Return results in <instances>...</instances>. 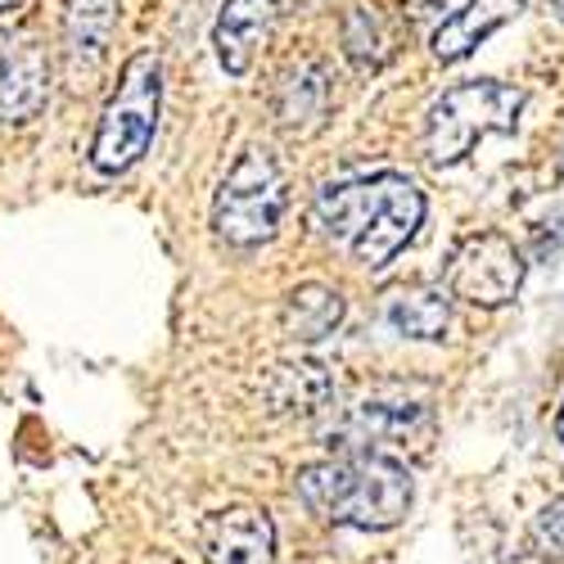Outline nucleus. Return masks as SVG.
Masks as SVG:
<instances>
[{"mask_svg":"<svg viewBox=\"0 0 564 564\" xmlns=\"http://www.w3.org/2000/svg\"><path fill=\"white\" fill-rule=\"evenodd\" d=\"M325 109H330V73L316 59H303L299 68L285 73V82L275 90V122L294 135H307L321 127Z\"/></svg>","mask_w":564,"mask_h":564,"instance_id":"obj_12","label":"nucleus"},{"mask_svg":"<svg viewBox=\"0 0 564 564\" xmlns=\"http://www.w3.org/2000/svg\"><path fill=\"white\" fill-rule=\"evenodd\" d=\"M344 55L357 68H384L393 55V32L375 6H352L344 14Z\"/></svg>","mask_w":564,"mask_h":564,"instance_id":"obj_16","label":"nucleus"},{"mask_svg":"<svg viewBox=\"0 0 564 564\" xmlns=\"http://www.w3.org/2000/svg\"><path fill=\"white\" fill-rule=\"evenodd\" d=\"M294 492L325 524L384 533L406 520L415 484L402 460L380 456V452H352L344 460L307 465L294 479Z\"/></svg>","mask_w":564,"mask_h":564,"instance_id":"obj_2","label":"nucleus"},{"mask_svg":"<svg viewBox=\"0 0 564 564\" xmlns=\"http://www.w3.org/2000/svg\"><path fill=\"white\" fill-rule=\"evenodd\" d=\"M330 398V375L316 361H280L262 380V402L271 415H312Z\"/></svg>","mask_w":564,"mask_h":564,"instance_id":"obj_13","label":"nucleus"},{"mask_svg":"<svg viewBox=\"0 0 564 564\" xmlns=\"http://www.w3.org/2000/svg\"><path fill=\"white\" fill-rule=\"evenodd\" d=\"M271 23H275V0H226L213 28L217 64L230 77H245L271 36Z\"/></svg>","mask_w":564,"mask_h":564,"instance_id":"obj_9","label":"nucleus"},{"mask_svg":"<svg viewBox=\"0 0 564 564\" xmlns=\"http://www.w3.org/2000/svg\"><path fill=\"white\" fill-rule=\"evenodd\" d=\"M415 425H425L420 406H384V402H366L352 411V420L339 430V438L352 443H380V438H411Z\"/></svg>","mask_w":564,"mask_h":564,"instance_id":"obj_17","label":"nucleus"},{"mask_svg":"<svg viewBox=\"0 0 564 564\" xmlns=\"http://www.w3.org/2000/svg\"><path fill=\"white\" fill-rule=\"evenodd\" d=\"M344 321V294L330 285H299L290 290L285 307H280V330L299 344H316L325 335H335Z\"/></svg>","mask_w":564,"mask_h":564,"instance_id":"obj_14","label":"nucleus"},{"mask_svg":"<svg viewBox=\"0 0 564 564\" xmlns=\"http://www.w3.org/2000/svg\"><path fill=\"white\" fill-rule=\"evenodd\" d=\"M520 109H524V96L506 82H488V77L484 82H460L430 105L420 150H425V159L434 167H452L475 150L484 135L514 131Z\"/></svg>","mask_w":564,"mask_h":564,"instance_id":"obj_5","label":"nucleus"},{"mask_svg":"<svg viewBox=\"0 0 564 564\" xmlns=\"http://www.w3.org/2000/svg\"><path fill=\"white\" fill-rule=\"evenodd\" d=\"M45 100H51V59L32 32H19L0 55V122H32Z\"/></svg>","mask_w":564,"mask_h":564,"instance_id":"obj_8","label":"nucleus"},{"mask_svg":"<svg viewBox=\"0 0 564 564\" xmlns=\"http://www.w3.org/2000/svg\"><path fill=\"white\" fill-rule=\"evenodd\" d=\"M520 10H524V0H469L465 10H456L452 19L438 23V32H434V55H438L443 64H456V59H465V55H475L479 45H484L497 28H506Z\"/></svg>","mask_w":564,"mask_h":564,"instance_id":"obj_11","label":"nucleus"},{"mask_svg":"<svg viewBox=\"0 0 564 564\" xmlns=\"http://www.w3.org/2000/svg\"><path fill=\"white\" fill-rule=\"evenodd\" d=\"M23 0H0V14H10V10H19Z\"/></svg>","mask_w":564,"mask_h":564,"instance_id":"obj_19","label":"nucleus"},{"mask_svg":"<svg viewBox=\"0 0 564 564\" xmlns=\"http://www.w3.org/2000/svg\"><path fill=\"white\" fill-rule=\"evenodd\" d=\"M425 221V195L402 172H375L361 181L325 185L316 195V226L335 249L366 271H384Z\"/></svg>","mask_w":564,"mask_h":564,"instance_id":"obj_1","label":"nucleus"},{"mask_svg":"<svg viewBox=\"0 0 564 564\" xmlns=\"http://www.w3.org/2000/svg\"><path fill=\"white\" fill-rule=\"evenodd\" d=\"M204 564H271L275 560V524L258 506L213 510L199 524Z\"/></svg>","mask_w":564,"mask_h":564,"instance_id":"obj_7","label":"nucleus"},{"mask_svg":"<svg viewBox=\"0 0 564 564\" xmlns=\"http://www.w3.org/2000/svg\"><path fill=\"white\" fill-rule=\"evenodd\" d=\"M555 434H560V443H564V406H560V415H555Z\"/></svg>","mask_w":564,"mask_h":564,"instance_id":"obj_20","label":"nucleus"},{"mask_svg":"<svg viewBox=\"0 0 564 564\" xmlns=\"http://www.w3.org/2000/svg\"><path fill=\"white\" fill-rule=\"evenodd\" d=\"M285 204H290L285 167H280L271 150L249 145L217 185V199H213L217 240H226L230 249L267 245L280 230V221H285Z\"/></svg>","mask_w":564,"mask_h":564,"instance_id":"obj_3","label":"nucleus"},{"mask_svg":"<svg viewBox=\"0 0 564 564\" xmlns=\"http://www.w3.org/2000/svg\"><path fill=\"white\" fill-rule=\"evenodd\" d=\"M425 6H438V0H425Z\"/></svg>","mask_w":564,"mask_h":564,"instance_id":"obj_21","label":"nucleus"},{"mask_svg":"<svg viewBox=\"0 0 564 564\" xmlns=\"http://www.w3.org/2000/svg\"><path fill=\"white\" fill-rule=\"evenodd\" d=\"M533 542L542 555H564V497L551 501L542 514H538V524H533Z\"/></svg>","mask_w":564,"mask_h":564,"instance_id":"obj_18","label":"nucleus"},{"mask_svg":"<svg viewBox=\"0 0 564 564\" xmlns=\"http://www.w3.org/2000/svg\"><path fill=\"white\" fill-rule=\"evenodd\" d=\"M159 100H163V64L154 51H140L122 64L118 90L100 113L96 140H90V167L118 176L145 159L159 127Z\"/></svg>","mask_w":564,"mask_h":564,"instance_id":"obj_4","label":"nucleus"},{"mask_svg":"<svg viewBox=\"0 0 564 564\" xmlns=\"http://www.w3.org/2000/svg\"><path fill=\"white\" fill-rule=\"evenodd\" d=\"M384 321L402 339H443L447 325H452V303L443 290H430V285H411V290H398L389 294L384 303Z\"/></svg>","mask_w":564,"mask_h":564,"instance_id":"obj_15","label":"nucleus"},{"mask_svg":"<svg viewBox=\"0 0 564 564\" xmlns=\"http://www.w3.org/2000/svg\"><path fill=\"white\" fill-rule=\"evenodd\" d=\"M118 0H64V55L73 77H96L109 59Z\"/></svg>","mask_w":564,"mask_h":564,"instance_id":"obj_10","label":"nucleus"},{"mask_svg":"<svg viewBox=\"0 0 564 564\" xmlns=\"http://www.w3.org/2000/svg\"><path fill=\"white\" fill-rule=\"evenodd\" d=\"M524 285V253L497 230L465 235L447 262V294L469 307H501Z\"/></svg>","mask_w":564,"mask_h":564,"instance_id":"obj_6","label":"nucleus"}]
</instances>
